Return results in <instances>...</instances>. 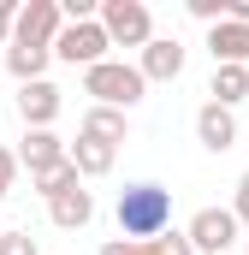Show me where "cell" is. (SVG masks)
<instances>
[{
  "instance_id": "1",
  "label": "cell",
  "mask_w": 249,
  "mask_h": 255,
  "mask_svg": "<svg viewBox=\"0 0 249 255\" xmlns=\"http://www.w3.org/2000/svg\"><path fill=\"white\" fill-rule=\"evenodd\" d=\"M172 226V190L142 178V184H124L119 190V238L124 244H148Z\"/></svg>"
},
{
  "instance_id": "2",
  "label": "cell",
  "mask_w": 249,
  "mask_h": 255,
  "mask_svg": "<svg viewBox=\"0 0 249 255\" xmlns=\"http://www.w3.org/2000/svg\"><path fill=\"white\" fill-rule=\"evenodd\" d=\"M83 95H89V107H113V113H130L142 95H148V83H142V71L130 60H101L83 71Z\"/></svg>"
},
{
  "instance_id": "3",
  "label": "cell",
  "mask_w": 249,
  "mask_h": 255,
  "mask_svg": "<svg viewBox=\"0 0 249 255\" xmlns=\"http://www.w3.org/2000/svg\"><path fill=\"white\" fill-rule=\"evenodd\" d=\"M95 24L107 30L113 48H148V42H154V12H148L142 0H101Z\"/></svg>"
},
{
  "instance_id": "4",
  "label": "cell",
  "mask_w": 249,
  "mask_h": 255,
  "mask_svg": "<svg viewBox=\"0 0 249 255\" xmlns=\"http://www.w3.org/2000/svg\"><path fill=\"white\" fill-rule=\"evenodd\" d=\"M107 48H113V42H107V30H101L95 18H89V24H65L60 36H54V60L83 65V71H89V65H101V60H113Z\"/></svg>"
},
{
  "instance_id": "5",
  "label": "cell",
  "mask_w": 249,
  "mask_h": 255,
  "mask_svg": "<svg viewBox=\"0 0 249 255\" xmlns=\"http://www.w3.org/2000/svg\"><path fill=\"white\" fill-rule=\"evenodd\" d=\"M65 30L60 0H24L12 12V42H30V48H54V36Z\"/></svg>"
},
{
  "instance_id": "6",
  "label": "cell",
  "mask_w": 249,
  "mask_h": 255,
  "mask_svg": "<svg viewBox=\"0 0 249 255\" xmlns=\"http://www.w3.org/2000/svg\"><path fill=\"white\" fill-rule=\"evenodd\" d=\"M190 250L196 255H226L232 244H238V220H232V208H196L184 226Z\"/></svg>"
},
{
  "instance_id": "7",
  "label": "cell",
  "mask_w": 249,
  "mask_h": 255,
  "mask_svg": "<svg viewBox=\"0 0 249 255\" xmlns=\"http://www.w3.org/2000/svg\"><path fill=\"white\" fill-rule=\"evenodd\" d=\"M60 107H65L60 83H48V77H36V83H18V119H24V130H54Z\"/></svg>"
},
{
  "instance_id": "8",
  "label": "cell",
  "mask_w": 249,
  "mask_h": 255,
  "mask_svg": "<svg viewBox=\"0 0 249 255\" xmlns=\"http://www.w3.org/2000/svg\"><path fill=\"white\" fill-rule=\"evenodd\" d=\"M136 71H142V83H178L184 77V42L154 36L148 48H136Z\"/></svg>"
},
{
  "instance_id": "9",
  "label": "cell",
  "mask_w": 249,
  "mask_h": 255,
  "mask_svg": "<svg viewBox=\"0 0 249 255\" xmlns=\"http://www.w3.org/2000/svg\"><path fill=\"white\" fill-rule=\"evenodd\" d=\"M196 142H202L208 154H226V148H238V113H232V107H214V101H202V107H196Z\"/></svg>"
},
{
  "instance_id": "10",
  "label": "cell",
  "mask_w": 249,
  "mask_h": 255,
  "mask_svg": "<svg viewBox=\"0 0 249 255\" xmlns=\"http://www.w3.org/2000/svg\"><path fill=\"white\" fill-rule=\"evenodd\" d=\"M65 160L77 166V178H107L113 160H119V148L101 142V136H83V130H77V142H65Z\"/></svg>"
},
{
  "instance_id": "11",
  "label": "cell",
  "mask_w": 249,
  "mask_h": 255,
  "mask_svg": "<svg viewBox=\"0 0 249 255\" xmlns=\"http://www.w3.org/2000/svg\"><path fill=\"white\" fill-rule=\"evenodd\" d=\"M12 154H18V166H30V178H36V172H48V166L65 160V142L54 136V130H24Z\"/></svg>"
},
{
  "instance_id": "12",
  "label": "cell",
  "mask_w": 249,
  "mask_h": 255,
  "mask_svg": "<svg viewBox=\"0 0 249 255\" xmlns=\"http://www.w3.org/2000/svg\"><path fill=\"white\" fill-rule=\"evenodd\" d=\"M208 54H214V65H249V24H214L208 30Z\"/></svg>"
},
{
  "instance_id": "13",
  "label": "cell",
  "mask_w": 249,
  "mask_h": 255,
  "mask_svg": "<svg viewBox=\"0 0 249 255\" xmlns=\"http://www.w3.org/2000/svg\"><path fill=\"white\" fill-rule=\"evenodd\" d=\"M48 220H54L60 232H83V226L95 220V196L83 190V184L65 190V196H54V202H48Z\"/></svg>"
},
{
  "instance_id": "14",
  "label": "cell",
  "mask_w": 249,
  "mask_h": 255,
  "mask_svg": "<svg viewBox=\"0 0 249 255\" xmlns=\"http://www.w3.org/2000/svg\"><path fill=\"white\" fill-rule=\"evenodd\" d=\"M48 60H54V48H30V42H6V71H12L18 83H36V77H48Z\"/></svg>"
},
{
  "instance_id": "15",
  "label": "cell",
  "mask_w": 249,
  "mask_h": 255,
  "mask_svg": "<svg viewBox=\"0 0 249 255\" xmlns=\"http://www.w3.org/2000/svg\"><path fill=\"white\" fill-rule=\"evenodd\" d=\"M77 130H83V136H101V142H113V148H119V142H130V113H113V107H89Z\"/></svg>"
},
{
  "instance_id": "16",
  "label": "cell",
  "mask_w": 249,
  "mask_h": 255,
  "mask_svg": "<svg viewBox=\"0 0 249 255\" xmlns=\"http://www.w3.org/2000/svg\"><path fill=\"white\" fill-rule=\"evenodd\" d=\"M208 95H214V107H238V101H249V65H214Z\"/></svg>"
},
{
  "instance_id": "17",
  "label": "cell",
  "mask_w": 249,
  "mask_h": 255,
  "mask_svg": "<svg viewBox=\"0 0 249 255\" xmlns=\"http://www.w3.org/2000/svg\"><path fill=\"white\" fill-rule=\"evenodd\" d=\"M77 184H83V178H77V166H71V160H60V166H48V172H36V178H30V190L42 196V202H54V196L77 190Z\"/></svg>"
},
{
  "instance_id": "18",
  "label": "cell",
  "mask_w": 249,
  "mask_h": 255,
  "mask_svg": "<svg viewBox=\"0 0 249 255\" xmlns=\"http://www.w3.org/2000/svg\"><path fill=\"white\" fill-rule=\"evenodd\" d=\"M130 250H136V255H196V250H190V238H184V232H172V226H166L160 238H148V244H130Z\"/></svg>"
},
{
  "instance_id": "19",
  "label": "cell",
  "mask_w": 249,
  "mask_h": 255,
  "mask_svg": "<svg viewBox=\"0 0 249 255\" xmlns=\"http://www.w3.org/2000/svg\"><path fill=\"white\" fill-rule=\"evenodd\" d=\"M184 6H190V18H202L208 30H214V24H226V0H184Z\"/></svg>"
},
{
  "instance_id": "20",
  "label": "cell",
  "mask_w": 249,
  "mask_h": 255,
  "mask_svg": "<svg viewBox=\"0 0 249 255\" xmlns=\"http://www.w3.org/2000/svg\"><path fill=\"white\" fill-rule=\"evenodd\" d=\"M0 255H42L30 232H0Z\"/></svg>"
},
{
  "instance_id": "21",
  "label": "cell",
  "mask_w": 249,
  "mask_h": 255,
  "mask_svg": "<svg viewBox=\"0 0 249 255\" xmlns=\"http://www.w3.org/2000/svg\"><path fill=\"white\" fill-rule=\"evenodd\" d=\"M12 184H18V154L0 148V196H12Z\"/></svg>"
},
{
  "instance_id": "22",
  "label": "cell",
  "mask_w": 249,
  "mask_h": 255,
  "mask_svg": "<svg viewBox=\"0 0 249 255\" xmlns=\"http://www.w3.org/2000/svg\"><path fill=\"white\" fill-rule=\"evenodd\" d=\"M232 220H238V226H249V172L238 178V196H232Z\"/></svg>"
},
{
  "instance_id": "23",
  "label": "cell",
  "mask_w": 249,
  "mask_h": 255,
  "mask_svg": "<svg viewBox=\"0 0 249 255\" xmlns=\"http://www.w3.org/2000/svg\"><path fill=\"white\" fill-rule=\"evenodd\" d=\"M12 12H18V0H0V48L12 42Z\"/></svg>"
},
{
  "instance_id": "24",
  "label": "cell",
  "mask_w": 249,
  "mask_h": 255,
  "mask_svg": "<svg viewBox=\"0 0 249 255\" xmlns=\"http://www.w3.org/2000/svg\"><path fill=\"white\" fill-rule=\"evenodd\" d=\"M95 255H136V250H130L124 238H113V244H101V250H95Z\"/></svg>"
},
{
  "instance_id": "25",
  "label": "cell",
  "mask_w": 249,
  "mask_h": 255,
  "mask_svg": "<svg viewBox=\"0 0 249 255\" xmlns=\"http://www.w3.org/2000/svg\"><path fill=\"white\" fill-rule=\"evenodd\" d=\"M244 255H249V238H244Z\"/></svg>"
},
{
  "instance_id": "26",
  "label": "cell",
  "mask_w": 249,
  "mask_h": 255,
  "mask_svg": "<svg viewBox=\"0 0 249 255\" xmlns=\"http://www.w3.org/2000/svg\"><path fill=\"white\" fill-rule=\"evenodd\" d=\"M0 232H6V226H0Z\"/></svg>"
}]
</instances>
